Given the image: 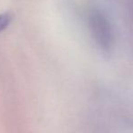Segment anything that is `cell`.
<instances>
[{
  "label": "cell",
  "instance_id": "cell-1",
  "mask_svg": "<svg viewBox=\"0 0 133 133\" xmlns=\"http://www.w3.org/2000/svg\"><path fill=\"white\" fill-rule=\"evenodd\" d=\"M11 20H12V16L8 13L0 15V33L8 26L9 24L11 23Z\"/></svg>",
  "mask_w": 133,
  "mask_h": 133
}]
</instances>
